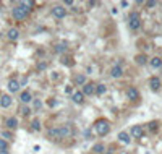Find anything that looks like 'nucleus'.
<instances>
[{
    "label": "nucleus",
    "mask_w": 162,
    "mask_h": 154,
    "mask_svg": "<svg viewBox=\"0 0 162 154\" xmlns=\"http://www.w3.org/2000/svg\"><path fill=\"white\" fill-rule=\"evenodd\" d=\"M49 135L52 138H65L68 135H72V128H70L68 125H63V127H57V128L49 130Z\"/></svg>",
    "instance_id": "f257e3e1"
},
{
    "label": "nucleus",
    "mask_w": 162,
    "mask_h": 154,
    "mask_svg": "<svg viewBox=\"0 0 162 154\" xmlns=\"http://www.w3.org/2000/svg\"><path fill=\"white\" fill-rule=\"evenodd\" d=\"M94 130H96V133H97L99 136H105V135L109 133V130H110V125H109V122L105 120V118H101V120L96 122Z\"/></svg>",
    "instance_id": "f03ea898"
},
{
    "label": "nucleus",
    "mask_w": 162,
    "mask_h": 154,
    "mask_svg": "<svg viewBox=\"0 0 162 154\" xmlns=\"http://www.w3.org/2000/svg\"><path fill=\"white\" fill-rule=\"evenodd\" d=\"M28 13H29V8L21 2L20 5H16L15 8H13V18L15 20H24L28 16Z\"/></svg>",
    "instance_id": "7ed1b4c3"
},
{
    "label": "nucleus",
    "mask_w": 162,
    "mask_h": 154,
    "mask_svg": "<svg viewBox=\"0 0 162 154\" xmlns=\"http://www.w3.org/2000/svg\"><path fill=\"white\" fill-rule=\"evenodd\" d=\"M139 15H138V11H131L130 13V28L133 31H136L138 28H139Z\"/></svg>",
    "instance_id": "20e7f679"
},
{
    "label": "nucleus",
    "mask_w": 162,
    "mask_h": 154,
    "mask_svg": "<svg viewBox=\"0 0 162 154\" xmlns=\"http://www.w3.org/2000/svg\"><path fill=\"white\" fill-rule=\"evenodd\" d=\"M96 93V85L94 83H86L83 88V94H86V96H91V94H94Z\"/></svg>",
    "instance_id": "39448f33"
},
{
    "label": "nucleus",
    "mask_w": 162,
    "mask_h": 154,
    "mask_svg": "<svg viewBox=\"0 0 162 154\" xmlns=\"http://www.w3.org/2000/svg\"><path fill=\"white\" fill-rule=\"evenodd\" d=\"M52 13H54V16H55V18H63V16L67 15V10L63 8V7H60V5H59V7H54Z\"/></svg>",
    "instance_id": "423d86ee"
},
{
    "label": "nucleus",
    "mask_w": 162,
    "mask_h": 154,
    "mask_svg": "<svg viewBox=\"0 0 162 154\" xmlns=\"http://www.w3.org/2000/svg\"><path fill=\"white\" fill-rule=\"evenodd\" d=\"M72 99H73V102H76V104H83V102H84V94H83V91H75L73 96H72Z\"/></svg>",
    "instance_id": "0eeeda50"
},
{
    "label": "nucleus",
    "mask_w": 162,
    "mask_h": 154,
    "mask_svg": "<svg viewBox=\"0 0 162 154\" xmlns=\"http://www.w3.org/2000/svg\"><path fill=\"white\" fill-rule=\"evenodd\" d=\"M126 96H128L130 101H136L138 97H139V93H138L136 88H128V91H126Z\"/></svg>",
    "instance_id": "6e6552de"
},
{
    "label": "nucleus",
    "mask_w": 162,
    "mask_h": 154,
    "mask_svg": "<svg viewBox=\"0 0 162 154\" xmlns=\"http://www.w3.org/2000/svg\"><path fill=\"white\" fill-rule=\"evenodd\" d=\"M149 86H151L152 91H159V88H160V80L157 78V76H152V78L149 80Z\"/></svg>",
    "instance_id": "1a4fd4ad"
},
{
    "label": "nucleus",
    "mask_w": 162,
    "mask_h": 154,
    "mask_svg": "<svg viewBox=\"0 0 162 154\" xmlns=\"http://www.w3.org/2000/svg\"><path fill=\"white\" fill-rule=\"evenodd\" d=\"M122 67L120 65H115V67H112V70H110V76H114V78H120L122 76Z\"/></svg>",
    "instance_id": "9d476101"
},
{
    "label": "nucleus",
    "mask_w": 162,
    "mask_h": 154,
    "mask_svg": "<svg viewBox=\"0 0 162 154\" xmlns=\"http://www.w3.org/2000/svg\"><path fill=\"white\" fill-rule=\"evenodd\" d=\"M0 106H2L3 109H7V107H10V106H11V97H10L8 94H5V96H2V99H0Z\"/></svg>",
    "instance_id": "9b49d317"
},
{
    "label": "nucleus",
    "mask_w": 162,
    "mask_h": 154,
    "mask_svg": "<svg viewBox=\"0 0 162 154\" xmlns=\"http://www.w3.org/2000/svg\"><path fill=\"white\" fill-rule=\"evenodd\" d=\"M131 136L133 138H141L143 136V128L139 127V125H135V127L131 128Z\"/></svg>",
    "instance_id": "f8f14e48"
},
{
    "label": "nucleus",
    "mask_w": 162,
    "mask_h": 154,
    "mask_svg": "<svg viewBox=\"0 0 162 154\" xmlns=\"http://www.w3.org/2000/svg\"><path fill=\"white\" fill-rule=\"evenodd\" d=\"M7 36H8L10 41H16L18 36H20V31L16 29V28H11V29H8V33H7Z\"/></svg>",
    "instance_id": "ddd939ff"
},
{
    "label": "nucleus",
    "mask_w": 162,
    "mask_h": 154,
    "mask_svg": "<svg viewBox=\"0 0 162 154\" xmlns=\"http://www.w3.org/2000/svg\"><path fill=\"white\" fill-rule=\"evenodd\" d=\"M8 89L11 91V93H16V91L20 89V83L16 80H10L8 81Z\"/></svg>",
    "instance_id": "4468645a"
},
{
    "label": "nucleus",
    "mask_w": 162,
    "mask_h": 154,
    "mask_svg": "<svg viewBox=\"0 0 162 154\" xmlns=\"http://www.w3.org/2000/svg\"><path fill=\"white\" fill-rule=\"evenodd\" d=\"M149 64H151V67H154V68H160V67H162V59H160V57H154V59L149 60Z\"/></svg>",
    "instance_id": "2eb2a0df"
},
{
    "label": "nucleus",
    "mask_w": 162,
    "mask_h": 154,
    "mask_svg": "<svg viewBox=\"0 0 162 154\" xmlns=\"http://www.w3.org/2000/svg\"><path fill=\"white\" fill-rule=\"evenodd\" d=\"M118 139H120L122 143H126V144H128V143H130V135H128L126 131H120V133H118Z\"/></svg>",
    "instance_id": "dca6fc26"
},
{
    "label": "nucleus",
    "mask_w": 162,
    "mask_h": 154,
    "mask_svg": "<svg viewBox=\"0 0 162 154\" xmlns=\"http://www.w3.org/2000/svg\"><path fill=\"white\" fill-rule=\"evenodd\" d=\"M31 99H33V97H31V93H29V91H24V93H21V102H23V104H28Z\"/></svg>",
    "instance_id": "f3484780"
},
{
    "label": "nucleus",
    "mask_w": 162,
    "mask_h": 154,
    "mask_svg": "<svg viewBox=\"0 0 162 154\" xmlns=\"http://www.w3.org/2000/svg\"><path fill=\"white\" fill-rule=\"evenodd\" d=\"M7 125H8V128H16V125H18L16 117H10L8 120H7Z\"/></svg>",
    "instance_id": "a211bd4d"
},
{
    "label": "nucleus",
    "mask_w": 162,
    "mask_h": 154,
    "mask_svg": "<svg viewBox=\"0 0 162 154\" xmlns=\"http://www.w3.org/2000/svg\"><path fill=\"white\" fill-rule=\"evenodd\" d=\"M75 83L76 85H86V76L84 75H78V76H75Z\"/></svg>",
    "instance_id": "6ab92c4d"
},
{
    "label": "nucleus",
    "mask_w": 162,
    "mask_h": 154,
    "mask_svg": "<svg viewBox=\"0 0 162 154\" xmlns=\"http://www.w3.org/2000/svg\"><path fill=\"white\" fill-rule=\"evenodd\" d=\"M105 91H107V88H105L104 85H99V86L96 88V94H104Z\"/></svg>",
    "instance_id": "aec40b11"
},
{
    "label": "nucleus",
    "mask_w": 162,
    "mask_h": 154,
    "mask_svg": "<svg viewBox=\"0 0 162 154\" xmlns=\"http://www.w3.org/2000/svg\"><path fill=\"white\" fill-rule=\"evenodd\" d=\"M31 127L34 128V130H36V131H39L41 130V122L37 120V118H36V120H33V123H31Z\"/></svg>",
    "instance_id": "412c9836"
},
{
    "label": "nucleus",
    "mask_w": 162,
    "mask_h": 154,
    "mask_svg": "<svg viewBox=\"0 0 162 154\" xmlns=\"http://www.w3.org/2000/svg\"><path fill=\"white\" fill-rule=\"evenodd\" d=\"M146 60H147V59H146V55H138V57H136V62H138L139 65H144V64H146Z\"/></svg>",
    "instance_id": "4be33fe9"
},
{
    "label": "nucleus",
    "mask_w": 162,
    "mask_h": 154,
    "mask_svg": "<svg viewBox=\"0 0 162 154\" xmlns=\"http://www.w3.org/2000/svg\"><path fill=\"white\" fill-rule=\"evenodd\" d=\"M7 148H8V143L5 139H0V151H7Z\"/></svg>",
    "instance_id": "5701e85b"
},
{
    "label": "nucleus",
    "mask_w": 162,
    "mask_h": 154,
    "mask_svg": "<svg viewBox=\"0 0 162 154\" xmlns=\"http://www.w3.org/2000/svg\"><path fill=\"white\" fill-rule=\"evenodd\" d=\"M94 151L99 152V154H102V152H104V144H96V146H94Z\"/></svg>",
    "instance_id": "b1692460"
},
{
    "label": "nucleus",
    "mask_w": 162,
    "mask_h": 154,
    "mask_svg": "<svg viewBox=\"0 0 162 154\" xmlns=\"http://www.w3.org/2000/svg\"><path fill=\"white\" fill-rule=\"evenodd\" d=\"M55 51H57V52H63V51H65V44H57V46H55Z\"/></svg>",
    "instance_id": "393cba45"
},
{
    "label": "nucleus",
    "mask_w": 162,
    "mask_h": 154,
    "mask_svg": "<svg viewBox=\"0 0 162 154\" xmlns=\"http://www.w3.org/2000/svg\"><path fill=\"white\" fill-rule=\"evenodd\" d=\"M156 128H157V123H156V122L149 123V130H152V131H154V130H156Z\"/></svg>",
    "instance_id": "a878e982"
},
{
    "label": "nucleus",
    "mask_w": 162,
    "mask_h": 154,
    "mask_svg": "<svg viewBox=\"0 0 162 154\" xmlns=\"http://www.w3.org/2000/svg\"><path fill=\"white\" fill-rule=\"evenodd\" d=\"M21 112H23L24 115H28V114H29V109H28V107H23V109H21Z\"/></svg>",
    "instance_id": "bb28decb"
},
{
    "label": "nucleus",
    "mask_w": 162,
    "mask_h": 154,
    "mask_svg": "<svg viewBox=\"0 0 162 154\" xmlns=\"http://www.w3.org/2000/svg\"><path fill=\"white\" fill-rule=\"evenodd\" d=\"M3 138H11V135H10L8 131H3Z\"/></svg>",
    "instance_id": "cd10ccee"
},
{
    "label": "nucleus",
    "mask_w": 162,
    "mask_h": 154,
    "mask_svg": "<svg viewBox=\"0 0 162 154\" xmlns=\"http://www.w3.org/2000/svg\"><path fill=\"white\" fill-rule=\"evenodd\" d=\"M34 106H36V109H39L41 107V102L39 101H34Z\"/></svg>",
    "instance_id": "c85d7f7f"
},
{
    "label": "nucleus",
    "mask_w": 162,
    "mask_h": 154,
    "mask_svg": "<svg viewBox=\"0 0 162 154\" xmlns=\"http://www.w3.org/2000/svg\"><path fill=\"white\" fill-rule=\"evenodd\" d=\"M147 7H149V8L151 7H156V2H147Z\"/></svg>",
    "instance_id": "c756f323"
},
{
    "label": "nucleus",
    "mask_w": 162,
    "mask_h": 154,
    "mask_svg": "<svg viewBox=\"0 0 162 154\" xmlns=\"http://www.w3.org/2000/svg\"><path fill=\"white\" fill-rule=\"evenodd\" d=\"M0 154H8V152H7V151H0Z\"/></svg>",
    "instance_id": "7c9ffc66"
},
{
    "label": "nucleus",
    "mask_w": 162,
    "mask_h": 154,
    "mask_svg": "<svg viewBox=\"0 0 162 154\" xmlns=\"http://www.w3.org/2000/svg\"><path fill=\"white\" fill-rule=\"evenodd\" d=\"M107 154H112V152H107Z\"/></svg>",
    "instance_id": "2f4dec72"
}]
</instances>
